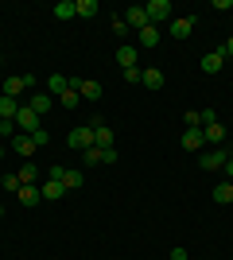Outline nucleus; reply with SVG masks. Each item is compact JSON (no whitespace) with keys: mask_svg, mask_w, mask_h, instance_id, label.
Here are the masks:
<instances>
[{"mask_svg":"<svg viewBox=\"0 0 233 260\" xmlns=\"http://www.w3.org/2000/svg\"><path fill=\"white\" fill-rule=\"evenodd\" d=\"M12 120H16V132H23V136H31V132L43 128V117H35L27 105H20V113H16Z\"/></svg>","mask_w":233,"mask_h":260,"instance_id":"f257e3e1","label":"nucleus"},{"mask_svg":"<svg viewBox=\"0 0 233 260\" xmlns=\"http://www.w3.org/2000/svg\"><path fill=\"white\" fill-rule=\"evenodd\" d=\"M70 86L82 93V101H101V93H105L101 82H93V78H70Z\"/></svg>","mask_w":233,"mask_h":260,"instance_id":"f03ea898","label":"nucleus"},{"mask_svg":"<svg viewBox=\"0 0 233 260\" xmlns=\"http://www.w3.org/2000/svg\"><path fill=\"white\" fill-rule=\"evenodd\" d=\"M225 159H229V152H225V148H210V152L198 155V167H202V171H222Z\"/></svg>","mask_w":233,"mask_h":260,"instance_id":"7ed1b4c3","label":"nucleus"},{"mask_svg":"<svg viewBox=\"0 0 233 260\" xmlns=\"http://www.w3.org/2000/svg\"><path fill=\"white\" fill-rule=\"evenodd\" d=\"M0 86H4V98H16V101H20V93L31 86V74H12V78H4Z\"/></svg>","mask_w":233,"mask_h":260,"instance_id":"20e7f679","label":"nucleus"},{"mask_svg":"<svg viewBox=\"0 0 233 260\" xmlns=\"http://www.w3.org/2000/svg\"><path fill=\"white\" fill-rule=\"evenodd\" d=\"M66 144L70 148H74V152H86V148H93V128H89V124H82V128H74L66 136Z\"/></svg>","mask_w":233,"mask_h":260,"instance_id":"39448f33","label":"nucleus"},{"mask_svg":"<svg viewBox=\"0 0 233 260\" xmlns=\"http://www.w3.org/2000/svg\"><path fill=\"white\" fill-rule=\"evenodd\" d=\"M144 12H148V23H163V20H171V4H167V0H152Z\"/></svg>","mask_w":233,"mask_h":260,"instance_id":"423d86ee","label":"nucleus"},{"mask_svg":"<svg viewBox=\"0 0 233 260\" xmlns=\"http://www.w3.org/2000/svg\"><path fill=\"white\" fill-rule=\"evenodd\" d=\"M136 54L140 51H136L132 43H121L117 47V66H121V70H136Z\"/></svg>","mask_w":233,"mask_h":260,"instance_id":"0eeeda50","label":"nucleus"},{"mask_svg":"<svg viewBox=\"0 0 233 260\" xmlns=\"http://www.w3.org/2000/svg\"><path fill=\"white\" fill-rule=\"evenodd\" d=\"M124 23H128L132 31H140V27H148V12H144V4H132V8L124 12Z\"/></svg>","mask_w":233,"mask_h":260,"instance_id":"6e6552de","label":"nucleus"},{"mask_svg":"<svg viewBox=\"0 0 233 260\" xmlns=\"http://www.w3.org/2000/svg\"><path fill=\"white\" fill-rule=\"evenodd\" d=\"M27 109H31L35 117H47V113L55 109V98H51V93H35V98L27 101Z\"/></svg>","mask_w":233,"mask_h":260,"instance_id":"1a4fd4ad","label":"nucleus"},{"mask_svg":"<svg viewBox=\"0 0 233 260\" xmlns=\"http://www.w3.org/2000/svg\"><path fill=\"white\" fill-rule=\"evenodd\" d=\"M202 140L210 144V148H218V144L225 140V124H222V120H214V124H206V128H202Z\"/></svg>","mask_w":233,"mask_h":260,"instance_id":"9d476101","label":"nucleus"},{"mask_svg":"<svg viewBox=\"0 0 233 260\" xmlns=\"http://www.w3.org/2000/svg\"><path fill=\"white\" fill-rule=\"evenodd\" d=\"M93 144L109 152V148H117V132H113L109 124H101V128H93Z\"/></svg>","mask_w":233,"mask_h":260,"instance_id":"9b49d317","label":"nucleus"},{"mask_svg":"<svg viewBox=\"0 0 233 260\" xmlns=\"http://www.w3.org/2000/svg\"><path fill=\"white\" fill-rule=\"evenodd\" d=\"M12 152L27 159V155H35V140H31V136H23V132H16V136H12Z\"/></svg>","mask_w":233,"mask_h":260,"instance_id":"f8f14e48","label":"nucleus"},{"mask_svg":"<svg viewBox=\"0 0 233 260\" xmlns=\"http://www.w3.org/2000/svg\"><path fill=\"white\" fill-rule=\"evenodd\" d=\"M66 89H70V78L66 74H51V78H47V93H51V98H62Z\"/></svg>","mask_w":233,"mask_h":260,"instance_id":"ddd939ff","label":"nucleus"},{"mask_svg":"<svg viewBox=\"0 0 233 260\" xmlns=\"http://www.w3.org/2000/svg\"><path fill=\"white\" fill-rule=\"evenodd\" d=\"M190 31H194V16H179V20H171V35H175V39H187Z\"/></svg>","mask_w":233,"mask_h":260,"instance_id":"4468645a","label":"nucleus"},{"mask_svg":"<svg viewBox=\"0 0 233 260\" xmlns=\"http://www.w3.org/2000/svg\"><path fill=\"white\" fill-rule=\"evenodd\" d=\"M222 66H225L222 51H206V54H202V70H206V74H218Z\"/></svg>","mask_w":233,"mask_h":260,"instance_id":"2eb2a0df","label":"nucleus"},{"mask_svg":"<svg viewBox=\"0 0 233 260\" xmlns=\"http://www.w3.org/2000/svg\"><path fill=\"white\" fill-rule=\"evenodd\" d=\"M39 190H43V202H55V198H62V194H66V186L58 183V179H47V183L39 186Z\"/></svg>","mask_w":233,"mask_h":260,"instance_id":"dca6fc26","label":"nucleus"},{"mask_svg":"<svg viewBox=\"0 0 233 260\" xmlns=\"http://www.w3.org/2000/svg\"><path fill=\"white\" fill-rule=\"evenodd\" d=\"M16 198H20L23 206H39V202H43V190H39V186H20Z\"/></svg>","mask_w":233,"mask_h":260,"instance_id":"f3484780","label":"nucleus"},{"mask_svg":"<svg viewBox=\"0 0 233 260\" xmlns=\"http://www.w3.org/2000/svg\"><path fill=\"white\" fill-rule=\"evenodd\" d=\"M20 105H23V101H16V98H4V93H0V120H12L16 113H20Z\"/></svg>","mask_w":233,"mask_h":260,"instance_id":"a211bd4d","label":"nucleus"},{"mask_svg":"<svg viewBox=\"0 0 233 260\" xmlns=\"http://www.w3.org/2000/svg\"><path fill=\"white\" fill-rule=\"evenodd\" d=\"M140 82H144L148 89H163V70H155V66H148L144 74H140Z\"/></svg>","mask_w":233,"mask_h":260,"instance_id":"6ab92c4d","label":"nucleus"},{"mask_svg":"<svg viewBox=\"0 0 233 260\" xmlns=\"http://www.w3.org/2000/svg\"><path fill=\"white\" fill-rule=\"evenodd\" d=\"M202 144H206V140H202V128H187V132H183V148H187V152H198Z\"/></svg>","mask_w":233,"mask_h":260,"instance_id":"aec40b11","label":"nucleus"},{"mask_svg":"<svg viewBox=\"0 0 233 260\" xmlns=\"http://www.w3.org/2000/svg\"><path fill=\"white\" fill-rule=\"evenodd\" d=\"M214 202H218V206H229V202H233V183L222 179V183L214 186Z\"/></svg>","mask_w":233,"mask_h":260,"instance_id":"412c9836","label":"nucleus"},{"mask_svg":"<svg viewBox=\"0 0 233 260\" xmlns=\"http://www.w3.org/2000/svg\"><path fill=\"white\" fill-rule=\"evenodd\" d=\"M140 47H159V27H155V23H148V27H140Z\"/></svg>","mask_w":233,"mask_h":260,"instance_id":"4be33fe9","label":"nucleus"},{"mask_svg":"<svg viewBox=\"0 0 233 260\" xmlns=\"http://www.w3.org/2000/svg\"><path fill=\"white\" fill-rule=\"evenodd\" d=\"M82 183H86V175L78 171V167H66V175H62V186H66V190H78Z\"/></svg>","mask_w":233,"mask_h":260,"instance_id":"5701e85b","label":"nucleus"},{"mask_svg":"<svg viewBox=\"0 0 233 260\" xmlns=\"http://www.w3.org/2000/svg\"><path fill=\"white\" fill-rule=\"evenodd\" d=\"M74 12L82 20H93V16H97V0H74Z\"/></svg>","mask_w":233,"mask_h":260,"instance_id":"b1692460","label":"nucleus"},{"mask_svg":"<svg viewBox=\"0 0 233 260\" xmlns=\"http://www.w3.org/2000/svg\"><path fill=\"white\" fill-rule=\"evenodd\" d=\"M78 12H74V0H58L55 4V20H74Z\"/></svg>","mask_w":233,"mask_h":260,"instance_id":"393cba45","label":"nucleus"},{"mask_svg":"<svg viewBox=\"0 0 233 260\" xmlns=\"http://www.w3.org/2000/svg\"><path fill=\"white\" fill-rule=\"evenodd\" d=\"M16 179H20V186H35V179H39V167H20V171H16Z\"/></svg>","mask_w":233,"mask_h":260,"instance_id":"a878e982","label":"nucleus"},{"mask_svg":"<svg viewBox=\"0 0 233 260\" xmlns=\"http://www.w3.org/2000/svg\"><path fill=\"white\" fill-rule=\"evenodd\" d=\"M58 105H62V109H78V105H82V93H78V89L70 86L66 93H62V98H58Z\"/></svg>","mask_w":233,"mask_h":260,"instance_id":"bb28decb","label":"nucleus"},{"mask_svg":"<svg viewBox=\"0 0 233 260\" xmlns=\"http://www.w3.org/2000/svg\"><path fill=\"white\" fill-rule=\"evenodd\" d=\"M86 163H105V148H97V144H93V148H86Z\"/></svg>","mask_w":233,"mask_h":260,"instance_id":"cd10ccee","label":"nucleus"},{"mask_svg":"<svg viewBox=\"0 0 233 260\" xmlns=\"http://www.w3.org/2000/svg\"><path fill=\"white\" fill-rule=\"evenodd\" d=\"M0 190H12V194H20V179H16V175H4V179H0Z\"/></svg>","mask_w":233,"mask_h":260,"instance_id":"c85d7f7f","label":"nucleus"},{"mask_svg":"<svg viewBox=\"0 0 233 260\" xmlns=\"http://www.w3.org/2000/svg\"><path fill=\"white\" fill-rule=\"evenodd\" d=\"M187 128H202V109H190L187 113Z\"/></svg>","mask_w":233,"mask_h":260,"instance_id":"c756f323","label":"nucleus"},{"mask_svg":"<svg viewBox=\"0 0 233 260\" xmlns=\"http://www.w3.org/2000/svg\"><path fill=\"white\" fill-rule=\"evenodd\" d=\"M62 175H66L62 163H51V167H47V179H58V183H62Z\"/></svg>","mask_w":233,"mask_h":260,"instance_id":"7c9ffc66","label":"nucleus"},{"mask_svg":"<svg viewBox=\"0 0 233 260\" xmlns=\"http://www.w3.org/2000/svg\"><path fill=\"white\" fill-rule=\"evenodd\" d=\"M31 140H35V148H43V144L51 140V132H47V128H39V132H31Z\"/></svg>","mask_w":233,"mask_h":260,"instance_id":"2f4dec72","label":"nucleus"},{"mask_svg":"<svg viewBox=\"0 0 233 260\" xmlns=\"http://www.w3.org/2000/svg\"><path fill=\"white\" fill-rule=\"evenodd\" d=\"M128 31H132V27L124 23V16H121V20H113V35H128Z\"/></svg>","mask_w":233,"mask_h":260,"instance_id":"473e14b6","label":"nucleus"},{"mask_svg":"<svg viewBox=\"0 0 233 260\" xmlns=\"http://www.w3.org/2000/svg\"><path fill=\"white\" fill-rule=\"evenodd\" d=\"M167 260H190V256H187V249H183V245H175V249L167 252Z\"/></svg>","mask_w":233,"mask_h":260,"instance_id":"72a5a7b5","label":"nucleus"},{"mask_svg":"<svg viewBox=\"0 0 233 260\" xmlns=\"http://www.w3.org/2000/svg\"><path fill=\"white\" fill-rule=\"evenodd\" d=\"M0 136H16V120H0Z\"/></svg>","mask_w":233,"mask_h":260,"instance_id":"f704fd0d","label":"nucleus"},{"mask_svg":"<svg viewBox=\"0 0 233 260\" xmlns=\"http://www.w3.org/2000/svg\"><path fill=\"white\" fill-rule=\"evenodd\" d=\"M214 120H218V113H214V109H202V128H206V124H214Z\"/></svg>","mask_w":233,"mask_h":260,"instance_id":"c9c22d12","label":"nucleus"},{"mask_svg":"<svg viewBox=\"0 0 233 260\" xmlns=\"http://www.w3.org/2000/svg\"><path fill=\"white\" fill-rule=\"evenodd\" d=\"M222 58H233V35H229V39L222 43Z\"/></svg>","mask_w":233,"mask_h":260,"instance_id":"e433bc0d","label":"nucleus"},{"mask_svg":"<svg viewBox=\"0 0 233 260\" xmlns=\"http://www.w3.org/2000/svg\"><path fill=\"white\" fill-rule=\"evenodd\" d=\"M222 171H225V183H233V155L225 159V167H222Z\"/></svg>","mask_w":233,"mask_h":260,"instance_id":"4c0bfd02","label":"nucleus"},{"mask_svg":"<svg viewBox=\"0 0 233 260\" xmlns=\"http://www.w3.org/2000/svg\"><path fill=\"white\" fill-rule=\"evenodd\" d=\"M0 217H4V202H0Z\"/></svg>","mask_w":233,"mask_h":260,"instance_id":"58836bf2","label":"nucleus"},{"mask_svg":"<svg viewBox=\"0 0 233 260\" xmlns=\"http://www.w3.org/2000/svg\"><path fill=\"white\" fill-rule=\"evenodd\" d=\"M0 159H4V148H0Z\"/></svg>","mask_w":233,"mask_h":260,"instance_id":"ea45409f","label":"nucleus"}]
</instances>
